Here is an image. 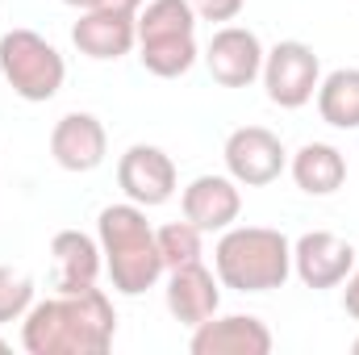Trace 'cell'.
Instances as JSON below:
<instances>
[{
    "label": "cell",
    "mask_w": 359,
    "mask_h": 355,
    "mask_svg": "<svg viewBox=\"0 0 359 355\" xmlns=\"http://www.w3.org/2000/svg\"><path fill=\"white\" fill-rule=\"evenodd\" d=\"M117 184L126 192V201L142 205V209H155V205H168L176 196V163L163 147H151V142H134L121 159H117Z\"/></svg>",
    "instance_id": "obj_8"
},
{
    "label": "cell",
    "mask_w": 359,
    "mask_h": 355,
    "mask_svg": "<svg viewBox=\"0 0 359 355\" xmlns=\"http://www.w3.org/2000/svg\"><path fill=\"white\" fill-rule=\"evenodd\" d=\"M4 347H8V343H4V339H0V351H4Z\"/></svg>",
    "instance_id": "obj_27"
},
{
    "label": "cell",
    "mask_w": 359,
    "mask_h": 355,
    "mask_svg": "<svg viewBox=\"0 0 359 355\" xmlns=\"http://www.w3.org/2000/svg\"><path fill=\"white\" fill-rule=\"evenodd\" d=\"M34 305V280L25 272L0 267V322H21Z\"/></svg>",
    "instance_id": "obj_21"
},
{
    "label": "cell",
    "mask_w": 359,
    "mask_h": 355,
    "mask_svg": "<svg viewBox=\"0 0 359 355\" xmlns=\"http://www.w3.org/2000/svg\"><path fill=\"white\" fill-rule=\"evenodd\" d=\"M50 155L63 172H96L109 155V134L92 113H63L50 130Z\"/></svg>",
    "instance_id": "obj_11"
},
{
    "label": "cell",
    "mask_w": 359,
    "mask_h": 355,
    "mask_svg": "<svg viewBox=\"0 0 359 355\" xmlns=\"http://www.w3.org/2000/svg\"><path fill=\"white\" fill-rule=\"evenodd\" d=\"M113 335L117 314L96 284L34 301L21 322V347L29 355H104L113 347Z\"/></svg>",
    "instance_id": "obj_1"
},
{
    "label": "cell",
    "mask_w": 359,
    "mask_h": 355,
    "mask_svg": "<svg viewBox=\"0 0 359 355\" xmlns=\"http://www.w3.org/2000/svg\"><path fill=\"white\" fill-rule=\"evenodd\" d=\"M355 260V247L330 230H309L292 243V272L301 276L305 288H339L351 276Z\"/></svg>",
    "instance_id": "obj_9"
},
{
    "label": "cell",
    "mask_w": 359,
    "mask_h": 355,
    "mask_svg": "<svg viewBox=\"0 0 359 355\" xmlns=\"http://www.w3.org/2000/svg\"><path fill=\"white\" fill-rule=\"evenodd\" d=\"M318 113L334 130H359V67H339L318 84Z\"/></svg>",
    "instance_id": "obj_17"
},
{
    "label": "cell",
    "mask_w": 359,
    "mask_h": 355,
    "mask_svg": "<svg viewBox=\"0 0 359 355\" xmlns=\"http://www.w3.org/2000/svg\"><path fill=\"white\" fill-rule=\"evenodd\" d=\"M288 172H292V180H297L301 192H309V196H330V192H339V188L347 184V155H343L339 147H330V142H305V147L292 155Z\"/></svg>",
    "instance_id": "obj_16"
},
{
    "label": "cell",
    "mask_w": 359,
    "mask_h": 355,
    "mask_svg": "<svg viewBox=\"0 0 359 355\" xmlns=\"http://www.w3.org/2000/svg\"><path fill=\"white\" fill-rule=\"evenodd\" d=\"M343 284H347V288H343V309H347V314H351V318L359 322V260H355L351 276H347Z\"/></svg>",
    "instance_id": "obj_23"
},
{
    "label": "cell",
    "mask_w": 359,
    "mask_h": 355,
    "mask_svg": "<svg viewBox=\"0 0 359 355\" xmlns=\"http://www.w3.org/2000/svg\"><path fill=\"white\" fill-rule=\"evenodd\" d=\"M155 243H159V255H163V267H184L201 260V230L184 217V222H168L155 230Z\"/></svg>",
    "instance_id": "obj_20"
},
{
    "label": "cell",
    "mask_w": 359,
    "mask_h": 355,
    "mask_svg": "<svg viewBox=\"0 0 359 355\" xmlns=\"http://www.w3.org/2000/svg\"><path fill=\"white\" fill-rule=\"evenodd\" d=\"M72 42H76L80 55H88L96 63L121 59L138 46V17H126V13H113V8H88L72 25Z\"/></svg>",
    "instance_id": "obj_13"
},
{
    "label": "cell",
    "mask_w": 359,
    "mask_h": 355,
    "mask_svg": "<svg viewBox=\"0 0 359 355\" xmlns=\"http://www.w3.org/2000/svg\"><path fill=\"white\" fill-rule=\"evenodd\" d=\"M192 355H268L271 351V330L255 314H226L192 326L188 339Z\"/></svg>",
    "instance_id": "obj_10"
},
{
    "label": "cell",
    "mask_w": 359,
    "mask_h": 355,
    "mask_svg": "<svg viewBox=\"0 0 359 355\" xmlns=\"http://www.w3.org/2000/svg\"><path fill=\"white\" fill-rule=\"evenodd\" d=\"M50 255H55V288L59 293H76V288L96 284V276L104 267L100 239H92L84 230H59L50 239Z\"/></svg>",
    "instance_id": "obj_15"
},
{
    "label": "cell",
    "mask_w": 359,
    "mask_h": 355,
    "mask_svg": "<svg viewBox=\"0 0 359 355\" xmlns=\"http://www.w3.org/2000/svg\"><path fill=\"white\" fill-rule=\"evenodd\" d=\"M147 0H100V8H113V13H126V17H138Z\"/></svg>",
    "instance_id": "obj_24"
},
{
    "label": "cell",
    "mask_w": 359,
    "mask_h": 355,
    "mask_svg": "<svg viewBox=\"0 0 359 355\" xmlns=\"http://www.w3.org/2000/svg\"><path fill=\"white\" fill-rule=\"evenodd\" d=\"M138 59L151 76L159 80H176V76H188L192 63L201 59L196 51V34H172V38H142L138 42Z\"/></svg>",
    "instance_id": "obj_18"
},
{
    "label": "cell",
    "mask_w": 359,
    "mask_h": 355,
    "mask_svg": "<svg viewBox=\"0 0 359 355\" xmlns=\"http://www.w3.org/2000/svg\"><path fill=\"white\" fill-rule=\"evenodd\" d=\"M222 305V288L213 280V272L201 264H184V267H172L168 276V309L172 318L184 322V326H201L217 314Z\"/></svg>",
    "instance_id": "obj_14"
},
{
    "label": "cell",
    "mask_w": 359,
    "mask_h": 355,
    "mask_svg": "<svg viewBox=\"0 0 359 355\" xmlns=\"http://www.w3.org/2000/svg\"><path fill=\"white\" fill-rule=\"evenodd\" d=\"M264 42L247 25H222L205 46V67L222 88H251L264 76Z\"/></svg>",
    "instance_id": "obj_7"
},
{
    "label": "cell",
    "mask_w": 359,
    "mask_h": 355,
    "mask_svg": "<svg viewBox=\"0 0 359 355\" xmlns=\"http://www.w3.org/2000/svg\"><path fill=\"white\" fill-rule=\"evenodd\" d=\"M213 267L234 293H271L292 276V243L271 226H230L213 247Z\"/></svg>",
    "instance_id": "obj_3"
},
{
    "label": "cell",
    "mask_w": 359,
    "mask_h": 355,
    "mask_svg": "<svg viewBox=\"0 0 359 355\" xmlns=\"http://www.w3.org/2000/svg\"><path fill=\"white\" fill-rule=\"evenodd\" d=\"M351 351H355V355H359V339H355V343H351Z\"/></svg>",
    "instance_id": "obj_26"
},
{
    "label": "cell",
    "mask_w": 359,
    "mask_h": 355,
    "mask_svg": "<svg viewBox=\"0 0 359 355\" xmlns=\"http://www.w3.org/2000/svg\"><path fill=\"white\" fill-rule=\"evenodd\" d=\"M96 239L104 251L109 280L121 297H142L168 272L163 255H159V243H155V230L147 222V209L134 201L104 205L96 217Z\"/></svg>",
    "instance_id": "obj_2"
},
{
    "label": "cell",
    "mask_w": 359,
    "mask_h": 355,
    "mask_svg": "<svg viewBox=\"0 0 359 355\" xmlns=\"http://www.w3.org/2000/svg\"><path fill=\"white\" fill-rule=\"evenodd\" d=\"M192 8H196V17H201V21L230 25V21L247 8V0H192Z\"/></svg>",
    "instance_id": "obj_22"
},
{
    "label": "cell",
    "mask_w": 359,
    "mask_h": 355,
    "mask_svg": "<svg viewBox=\"0 0 359 355\" xmlns=\"http://www.w3.org/2000/svg\"><path fill=\"white\" fill-rule=\"evenodd\" d=\"M264 88H268V100L280 105V109H301L318 96V84H322V63L313 55L309 42H276L268 55H264Z\"/></svg>",
    "instance_id": "obj_5"
},
{
    "label": "cell",
    "mask_w": 359,
    "mask_h": 355,
    "mask_svg": "<svg viewBox=\"0 0 359 355\" xmlns=\"http://www.w3.org/2000/svg\"><path fill=\"white\" fill-rule=\"evenodd\" d=\"M196 8L192 0H147L138 8V42L142 38H172V34H196Z\"/></svg>",
    "instance_id": "obj_19"
},
{
    "label": "cell",
    "mask_w": 359,
    "mask_h": 355,
    "mask_svg": "<svg viewBox=\"0 0 359 355\" xmlns=\"http://www.w3.org/2000/svg\"><path fill=\"white\" fill-rule=\"evenodd\" d=\"M0 76L21 100L42 105L50 96H59L63 80H67V63L42 34L8 29V34H0Z\"/></svg>",
    "instance_id": "obj_4"
},
{
    "label": "cell",
    "mask_w": 359,
    "mask_h": 355,
    "mask_svg": "<svg viewBox=\"0 0 359 355\" xmlns=\"http://www.w3.org/2000/svg\"><path fill=\"white\" fill-rule=\"evenodd\" d=\"M222 159H226V176L238 180V188H264L271 180H280V172L288 168L284 142L264 126H238L226 138Z\"/></svg>",
    "instance_id": "obj_6"
},
{
    "label": "cell",
    "mask_w": 359,
    "mask_h": 355,
    "mask_svg": "<svg viewBox=\"0 0 359 355\" xmlns=\"http://www.w3.org/2000/svg\"><path fill=\"white\" fill-rule=\"evenodd\" d=\"M67 8H80V13H88V8H100V0H63Z\"/></svg>",
    "instance_id": "obj_25"
},
{
    "label": "cell",
    "mask_w": 359,
    "mask_h": 355,
    "mask_svg": "<svg viewBox=\"0 0 359 355\" xmlns=\"http://www.w3.org/2000/svg\"><path fill=\"white\" fill-rule=\"evenodd\" d=\"M180 209L184 217L201 230V234H213V230H230L243 213V192H238V180L234 176H196L184 196H180Z\"/></svg>",
    "instance_id": "obj_12"
}]
</instances>
